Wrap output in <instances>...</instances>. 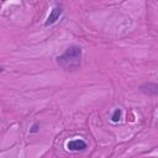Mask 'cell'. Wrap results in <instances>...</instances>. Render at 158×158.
<instances>
[{"label": "cell", "mask_w": 158, "mask_h": 158, "mask_svg": "<svg viewBox=\"0 0 158 158\" xmlns=\"http://www.w3.org/2000/svg\"><path fill=\"white\" fill-rule=\"evenodd\" d=\"M86 148H88V143L81 138H75L67 142V149L70 152H83Z\"/></svg>", "instance_id": "obj_3"}, {"label": "cell", "mask_w": 158, "mask_h": 158, "mask_svg": "<svg viewBox=\"0 0 158 158\" xmlns=\"http://www.w3.org/2000/svg\"><path fill=\"white\" fill-rule=\"evenodd\" d=\"M63 15V5L62 4H57L49 12L47 20L44 21V26L46 27H49V26H53L58 20L59 17Z\"/></svg>", "instance_id": "obj_2"}, {"label": "cell", "mask_w": 158, "mask_h": 158, "mask_svg": "<svg viewBox=\"0 0 158 158\" xmlns=\"http://www.w3.org/2000/svg\"><path fill=\"white\" fill-rule=\"evenodd\" d=\"M81 56H83V48L77 44H70L60 56L56 58V62L64 72L73 73L80 68Z\"/></svg>", "instance_id": "obj_1"}, {"label": "cell", "mask_w": 158, "mask_h": 158, "mask_svg": "<svg viewBox=\"0 0 158 158\" xmlns=\"http://www.w3.org/2000/svg\"><path fill=\"white\" fill-rule=\"evenodd\" d=\"M40 127H41V126H40V123H38V122H33V123H32V126L30 127V133H31V135L38 133V132H40Z\"/></svg>", "instance_id": "obj_6"}, {"label": "cell", "mask_w": 158, "mask_h": 158, "mask_svg": "<svg viewBox=\"0 0 158 158\" xmlns=\"http://www.w3.org/2000/svg\"><path fill=\"white\" fill-rule=\"evenodd\" d=\"M4 72V67H0V73H2Z\"/></svg>", "instance_id": "obj_7"}, {"label": "cell", "mask_w": 158, "mask_h": 158, "mask_svg": "<svg viewBox=\"0 0 158 158\" xmlns=\"http://www.w3.org/2000/svg\"><path fill=\"white\" fill-rule=\"evenodd\" d=\"M121 117H122V110H121V109H116V110L112 112V115H111L110 120H111V122L117 123V122H120Z\"/></svg>", "instance_id": "obj_5"}, {"label": "cell", "mask_w": 158, "mask_h": 158, "mask_svg": "<svg viewBox=\"0 0 158 158\" xmlns=\"http://www.w3.org/2000/svg\"><path fill=\"white\" fill-rule=\"evenodd\" d=\"M138 90L148 96H156L158 94V84L153 81H146L138 86Z\"/></svg>", "instance_id": "obj_4"}]
</instances>
